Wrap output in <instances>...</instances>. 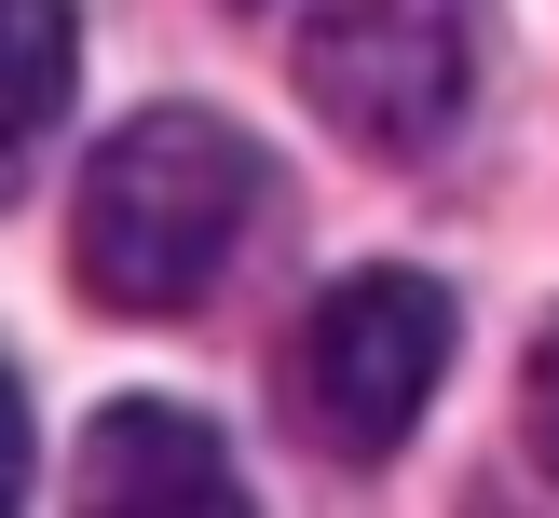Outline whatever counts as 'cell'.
Listing matches in <instances>:
<instances>
[{
  "mask_svg": "<svg viewBox=\"0 0 559 518\" xmlns=\"http://www.w3.org/2000/svg\"><path fill=\"white\" fill-rule=\"evenodd\" d=\"M260 136L218 123V109H136L96 164H82L69 205V273L109 314H191L218 300V273L260 232Z\"/></svg>",
  "mask_w": 559,
  "mask_h": 518,
  "instance_id": "cell-1",
  "label": "cell"
},
{
  "mask_svg": "<svg viewBox=\"0 0 559 518\" xmlns=\"http://www.w3.org/2000/svg\"><path fill=\"white\" fill-rule=\"evenodd\" d=\"M300 109L355 136V150L409 164L464 123L478 96V0H300V41H287Z\"/></svg>",
  "mask_w": 559,
  "mask_h": 518,
  "instance_id": "cell-2",
  "label": "cell"
},
{
  "mask_svg": "<svg viewBox=\"0 0 559 518\" xmlns=\"http://www.w3.org/2000/svg\"><path fill=\"white\" fill-rule=\"evenodd\" d=\"M437 369H451V300L424 273H342L300 314L287 409H300V436L328 463H396L409 423L437 409Z\"/></svg>",
  "mask_w": 559,
  "mask_h": 518,
  "instance_id": "cell-3",
  "label": "cell"
},
{
  "mask_svg": "<svg viewBox=\"0 0 559 518\" xmlns=\"http://www.w3.org/2000/svg\"><path fill=\"white\" fill-rule=\"evenodd\" d=\"M533 463L559 478V314H546V341H533Z\"/></svg>",
  "mask_w": 559,
  "mask_h": 518,
  "instance_id": "cell-6",
  "label": "cell"
},
{
  "mask_svg": "<svg viewBox=\"0 0 559 518\" xmlns=\"http://www.w3.org/2000/svg\"><path fill=\"white\" fill-rule=\"evenodd\" d=\"M82 463H96V505L109 518H233L246 478H233V436L205 423V409H164V396H123L96 409V436H82Z\"/></svg>",
  "mask_w": 559,
  "mask_h": 518,
  "instance_id": "cell-4",
  "label": "cell"
},
{
  "mask_svg": "<svg viewBox=\"0 0 559 518\" xmlns=\"http://www.w3.org/2000/svg\"><path fill=\"white\" fill-rule=\"evenodd\" d=\"M0 41H14V136H0V178H27L41 136L69 123V0H0Z\"/></svg>",
  "mask_w": 559,
  "mask_h": 518,
  "instance_id": "cell-5",
  "label": "cell"
}]
</instances>
